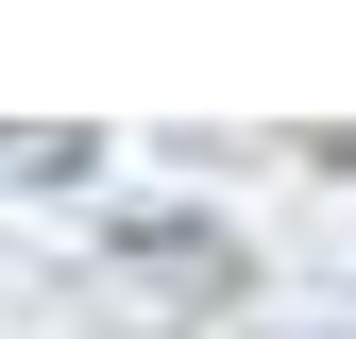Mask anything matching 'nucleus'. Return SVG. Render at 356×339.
<instances>
[{
	"label": "nucleus",
	"instance_id": "1",
	"mask_svg": "<svg viewBox=\"0 0 356 339\" xmlns=\"http://www.w3.org/2000/svg\"><path fill=\"white\" fill-rule=\"evenodd\" d=\"M119 254H136L153 288H187V306H204L220 272H238V254H220V221H136V238H119Z\"/></svg>",
	"mask_w": 356,
	"mask_h": 339
}]
</instances>
